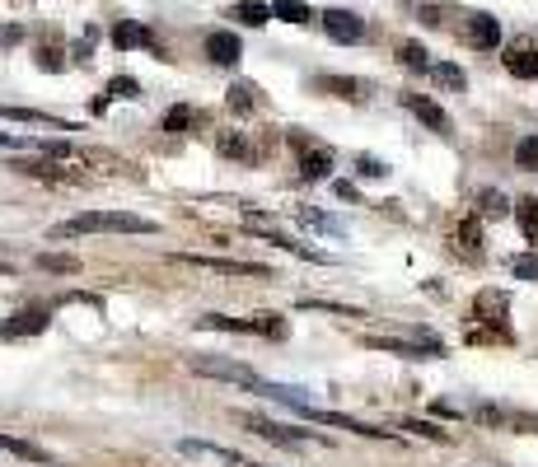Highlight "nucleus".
Here are the masks:
<instances>
[{
	"label": "nucleus",
	"instance_id": "obj_1",
	"mask_svg": "<svg viewBox=\"0 0 538 467\" xmlns=\"http://www.w3.org/2000/svg\"><path fill=\"white\" fill-rule=\"evenodd\" d=\"M160 234V225L155 220H146V215H131V211H80L71 215V220H61V225H52L47 234L52 239H80V234Z\"/></svg>",
	"mask_w": 538,
	"mask_h": 467
},
{
	"label": "nucleus",
	"instance_id": "obj_2",
	"mask_svg": "<svg viewBox=\"0 0 538 467\" xmlns=\"http://www.w3.org/2000/svg\"><path fill=\"white\" fill-rule=\"evenodd\" d=\"M197 327H202V332H239V337H272V341H281L286 332H291L281 313H253V318H225V313H206V318H197Z\"/></svg>",
	"mask_w": 538,
	"mask_h": 467
},
{
	"label": "nucleus",
	"instance_id": "obj_3",
	"mask_svg": "<svg viewBox=\"0 0 538 467\" xmlns=\"http://www.w3.org/2000/svg\"><path fill=\"white\" fill-rule=\"evenodd\" d=\"M365 346L370 351H384V355H403V360H436V355H445L440 337H431L422 327L412 337H365Z\"/></svg>",
	"mask_w": 538,
	"mask_h": 467
},
{
	"label": "nucleus",
	"instance_id": "obj_4",
	"mask_svg": "<svg viewBox=\"0 0 538 467\" xmlns=\"http://www.w3.org/2000/svg\"><path fill=\"white\" fill-rule=\"evenodd\" d=\"M192 374H206V379H225V383H244V388H258L262 374L258 369L239 365V360H225V355H188Z\"/></svg>",
	"mask_w": 538,
	"mask_h": 467
},
{
	"label": "nucleus",
	"instance_id": "obj_5",
	"mask_svg": "<svg viewBox=\"0 0 538 467\" xmlns=\"http://www.w3.org/2000/svg\"><path fill=\"white\" fill-rule=\"evenodd\" d=\"M286 141H291L295 159H300V178H305V183H323V178L333 173V150H328V145H314L309 136H300V131H291Z\"/></svg>",
	"mask_w": 538,
	"mask_h": 467
},
{
	"label": "nucleus",
	"instance_id": "obj_6",
	"mask_svg": "<svg viewBox=\"0 0 538 467\" xmlns=\"http://www.w3.org/2000/svg\"><path fill=\"white\" fill-rule=\"evenodd\" d=\"M47 327H52V313H47L43 304H29V309H15L5 323H0V337H5V341H24V337L47 332Z\"/></svg>",
	"mask_w": 538,
	"mask_h": 467
},
{
	"label": "nucleus",
	"instance_id": "obj_7",
	"mask_svg": "<svg viewBox=\"0 0 538 467\" xmlns=\"http://www.w3.org/2000/svg\"><path fill=\"white\" fill-rule=\"evenodd\" d=\"M291 411H300V416H309V421H319V425H333V430H351V435L393 439V430H375V425H365V421H351V416H342V411H323V407H309V402H295Z\"/></svg>",
	"mask_w": 538,
	"mask_h": 467
},
{
	"label": "nucleus",
	"instance_id": "obj_8",
	"mask_svg": "<svg viewBox=\"0 0 538 467\" xmlns=\"http://www.w3.org/2000/svg\"><path fill=\"white\" fill-rule=\"evenodd\" d=\"M178 262H188V267H202V271H216V276H272V271L262 267V262H230V257H202V253H178Z\"/></svg>",
	"mask_w": 538,
	"mask_h": 467
},
{
	"label": "nucleus",
	"instance_id": "obj_9",
	"mask_svg": "<svg viewBox=\"0 0 538 467\" xmlns=\"http://www.w3.org/2000/svg\"><path fill=\"white\" fill-rule=\"evenodd\" d=\"M323 29H328V38H333V43H347V47H356L365 38V19H356L351 15V10H323Z\"/></svg>",
	"mask_w": 538,
	"mask_h": 467
},
{
	"label": "nucleus",
	"instance_id": "obj_10",
	"mask_svg": "<svg viewBox=\"0 0 538 467\" xmlns=\"http://www.w3.org/2000/svg\"><path fill=\"white\" fill-rule=\"evenodd\" d=\"M403 108H408V113L417 117L426 131H440V136H450V113H445L440 103H431L426 94H403Z\"/></svg>",
	"mask_w": 538,
	"mask_h": 467
},
{
	"label": "nucleus",
	"instance_id": "obj_11",
	"mask_svg": "<svg viewBox=\"0 0 538 467\" xmlns=\"http://www.w3.org/2000/svg\"><path fill=\"white\" fill-rule=\"evenodd\" d=\"M239 421L253 430V435H262V439H272V444H309V430H286V425H277V421H262V416H248V411H239Z\"/></svg>",
	"mask_w": 538,
	"mask_h": 467
},
{
	"label": "nucleus",
	"instance_id": "obj_12",
	"mask_svg": "<svg viewBox=\"0 0 538 467\" xmlns=\"http://www.w3.org/2000/svg\"><path fill=\"white\" fill-rule=\"evenodd\" d=\"M314 89L337 94V99H347V103H365V99H370V85H365V80H356V75H314Z\"/></svg>",
	"mask_w": 538,
	"mask_h": 467
},
{
	"label": "nucleus",
	"instance_id": "obj_13",
	"mask_svg": "<svg viewBox=\"0 0 538 467\" xmlns=\"http://www.w3.org/2000/svg\"><path fill=\"white\" fill-rule=\"evenodd\" d=\"M178 453H192V458H216V463H225V467H253V458L225 449V444H206V439H178Z\"/></svg>",
	"mask_w": 538,
	"mask_h": 467
},
{
	"label": "nucleus",
	"instance_id": "obj_14",
	"mask_svg": "<svg viewBox=\"0 0 538 467\" xmlns=\"http://www.w3.org/2000/svg\"><path fill=\"white\" fill-rule=\"evenodd\" d=\"M501 61H506V71L515 75V80H538V52H534V43H524V38H520V43H510Z\"/></svg>",
	"mask_w": 538,
	"mask_h": 467
},
{
	"label": "nucleus",
	"instance_id": "obj_15",
	"mask_svg": "<svg viewBox=\"0 0 538 467\" xmlns=\"http://www.w3.org/2000/svg\"><path fill=\"white\" fill-rule=\"evenodd\" d=\"M468 43L478 52H496L501 47V19L496 15H468Z\"/></svg>",
	"mask_w": 538,
	"mask_h": 467
},
{
	"label": "nucleus",
	"instance_id": "obj_16",
	"mask_svg": "<svg viewBox=\"0 0 538 467\" xmlns=\"http://www.w3.org/2000/svg\"><path fill=\"white\" fill-rule=\"evenodd\" d=\"M15 169L29 173V178H43V183H80V173L61 169L57 159H15Z\"/></svg>",
	"mask_w": 538,
	"mask_h": 467
},
{
	"label": "nucleus",
	"instance_id": "obj_17",
	"mask_svg": "<svg viewBox=\"0 0 538 467\" xmlns=\"http://www.w3.org/2000/svg\"><path fill=\"white\" fill-rule=\"evenodd\" d=\"M206 57L216 61V66H225V71H230V66H239V57H244V43H239L234 33L216 29L211 38H206Z\"/></svg>",
	"mask_w": 538,
	"mask_h": 467
},
{
	"label": "nucleus",
	"instance_id": "obj_18",
	"mask_svg": "<svg viewBox=\"0 0 538 467\" xmlns=\"http://www.w3.org/2000/svg\"><path fill=\"white\" fill-rule=\"evenodd\" d=\"M506 309H510V295H506V290H482V295L473 299V318H478V323L501 327V323H506Z\"/></svg>",
	"mask_w": 538,
	"mask_h": 467
},
{
	"label": "nucleus",
	"instance_id": "obj_19",
	"mask_svg": "<svg viewBox=\"0 0 538 467\" xmlns=\"http://www.w3.org/2000/svg\"><path fill=\"white\" fill-rule=\"evenodd\" d=\"M113 47H117V52H131V47H150V52H160V47H155V38H150V29H146V24H136V19L113 24Z\"/></svg>",
	"mask_w": 538,
	"mask_h": 467
},
{
	"label": "nucleus",
	"instance_id": "obj_20",
	"mask_svg": "<svg viewBox=\"0 0 538 467\" xmlns=\"http://www.w3.org/2000/svg\"><path fill=\"white\" fill-rule=\"evenodd\" d=\"M216 150L225 159H239V164H258L262 159V150L253 141H248V136H239V131H220L216 136Z\"/></svg>",
	"mask_w": 538,
	"mask_h": 467
},
{
	"label": "nucleus",
	"instance_id": "obj_21",
	"mask_svg": "<svg viewBox=\"0 0 538 467\" xmlns=\"http://www.w3.org/2000/svg\"><path fill=\"white\" fill-rule=\"evenodd\" d=\"M225 108H230L234 117H248L262 108V89L253 85V80H234L230 85V99H225Z\"/></svg>",
	"mask_w": 538,
	"mask_h": 467
},
{
	"label": "nucleus",
	"instance_id": "obj_22",
	"mask_svg": "<svg viewBox=\"0 0 538 467\" xmlns=\"http://www.w3.org/2000/svg\"><path fill=\"white\" fill-rule=\"evenodd\" d=\"M450 239L459 243V253L478 257V253H482V225H478V215H464V220H454Z\"/></svg>",
	"mask_w": 538,
	"mask_h": 467
},
{
	"label": "nucleus",
	"instance_id": "obj_23",
	"mask_svg": "<svg viewBox=\"0 0 538 467\" xmlns=\"http://www.w3.org/2000/svg\"><path fill=\"white\" fill-rule=\"evenodd\" d=\"M230 19L248 24V29H262V24L272 19V5H258V0H239V5H230Z\"/></svg>",
	"mask_w": 538,
	"mask_h": 467
},
{
	"label": "nucleus",
	"instance_id": "obj_24",
	"mask_svg": "<svg viewBox=\"0 0 538 467\" xmlns=\"http://www.w3.org/2000/svg\"><path fill=\"white\" fill-rule=\"evenodd\" d=\"M0 449L15 453V458H29V463H52V453H47V449H38V444H29V439L5 435V430H0Z\"/></svg>",
	"mask_w": 538,
	"mask_h": 467
},
{
	"label": "nucleus",
	"instance_id": "obj_25",
	"mask_svg": "<svg viewBox=\"0 0 538 467\" xmlns=\"http://www.w3.org/2000/svg\"><path fill=\"white\" fill-rule=\"evenodd\" d=\"M515 220H520L524 239L538 243V201H534V197H520V201H515Z\"/></svg>",
	"mask_w": 538,
	"mask_h": 467
},
{
	"label": "nucleus",
	"instance_id": "obj_26",
	"mask_svg": "<svg viewBox=\"0 0 538 467\" xmlns=\"http://www.w3.org/2000/svg\"><path fill=\"white\" fill-rule=\"evenodd\" d=\"M272 15L286 19V24H309V19H314L305 0H277V5H272Z\"/></svg>",
	"mask_w": 538,
	"mask_h": 467
},
{
	"label": "nucleus",
	"instance_id": "obj_27",
	"mask_svg": "<svg viewBox=\"0 0 538 467\" xmlns=\"http://www.w3.org/2000/svg\"><path fill=\"white\" fill-rule=\"evenodd\" d=\"M300 220L314 229H323V234H333V239H342L347 229H342V220H333V215H323V211H309V206H300Z\"/></svg>",
	"mask_w": 538,
	"mask_h": 467
},
{
	"label": "nucleus",
	"instance_id": "obj_28",
	"mask_svg": "<svg viewBox=\"0 0 538 467\" xmlns=\"http://www.w3.org/2000/svg\"><path fill=\"white\" fill-rule=\"evenodd\" d=\"M431 80L445 89H468V75L459 71V66H450V61H440V66H431Z\"/></svg>",
	"mask_w": 538,
	"mask_h": 467
},
{
	"label": "nucleus",
	"instance_id": "obj_29",
	"mask_svg": "<svg viewBox=\"0 0 538 467\" xmlns=\"http://www.w3.org/2000/svg\"><path fill=\"white\" fill-rule=\"evenodd\" d=\"M38 267L57 271V276H75V271H80V262H75L71 253H43V257H38Z\"/></svg>",
	"mask_w": 538,
	"mask_h": 467
},
{
	"label": "nucleus",
	"instance_id": "obj_30",
	"mask_svg": "<svg viewBox=\"0 0 538 467\" xmlns=\"http://www.w3.org/2000/svg\"><path fill=\"white\" fill-rule=\"evenodd\" d=\"M398 61H403V66H412V71H431V57H426L422 43H403V47H398Z\"/></svg>",
	"mask_w": 538,
	"mask_h": 467
},
{
	"label": "nucleus",
	"instance_id": "obj_31",
	"mask_svg": "<svg viewBox=\"0 0 538 467\" xmlns=\"http://www.w3.org/2000/svg\"><path fill=\"white\" fill-rule=\"evenodd\" d=\"M515 164L529 173H538V136H524L520 145H515Z\"/></svg>",
	"mask_w": 538,
	"mask_h": 467
},
{
	"label": "nucleus",
	"instance_id": "obj_32",
	"mask_svg": "<svg viewBox=\"0 0 538 467\" xmlns=\"http://www.w3.org/2000/svg\"><path fill=\"white\" fill-rule=\"evenodd\" d=\"M108 99H141V85L131 75H113L108 80Z\"/></svg>",
	"mask_w": 538,
	"mask_h": 467
},
{
	"label": "nucleus",
	"instance_id": "obj_33",
	"mask_svg": "<svg viewBox=\"0 0 538 467\" xmlns=\"http://www.w3.org/2000/svg\"><path fill=\"white\" fill-rule=\"evenodd\" d=\"M506 206H515V201H506L501 192H496V187H487V192L478 197V211L482 215H506Z\"/></svg>",
	"mask_w": 538,
	"mask_h": 467
},
{
	"label": "nucleus",
	"instance_id": "obj_34",
	"mask_svg": "<svg viewBox=\"0 0 538 467\" xmlns=\"http://www.w3.org/2000/svg\"><path fill=\"white\" fill-rule=\"evenodd\" d=\"M510 271L520 276V281H538V257L534 253H520V257H510Z\"/></svg>",
	"mask_w": 538,
	"mask_h": 467
},
{
	"label": "nucleus",
	"instance_id": "obj_35",
	"mask_svg": "<svg viewBox=\"0 0 538 467\" xmlns=\"http://www.w3.org/2000/svg\"><path fill=\"white\" fill-rule=\"evenodd\" d=\"M192 127V108H169V113H164V131H169V136H178V131H188Z\"/></svg>",
	"mask_w": 538,
	"mask_h": 467
},
{
	"label": "nucleus",
	"instance_id": "obj_36",
	"mask_svg": "<svg viewBox=\"0 0 538 467\" xmlns=\"http://www.w3.org/2000/svg\"><path fill=\"white\" fill-rule=\"evenodd\" d=\"M403 430H412V435H422V439H440V444H450V430H436V425H426V421H403Z\"/></svg>",
	"mask_w": 538,
	"mask_h": 467
},
{
	"label": "nucleus",
	"instance_id": "obj_37",
	"mask_svg": "<svg viewBox=\"0 0 538 467\" xmlns=\"http://www.w3.org/2000/svg\"><path fill=\"white\" fill-rule=\"evenodd\" d=\"M356 169H361V178H389V164H379V159H356Z\"/></svg>",
	"mask_w": 538,
	"mask_h": 467
},
{
	"label": "nucleus",
	"instance_id": "obj_38",
	"mask_svg": "<svg viewBox=\"0 0 538 467\" xmlns=\"http://www.w3.org/2000/svg\"><path fill=\"white\" fill-rule=\"evenodd\" d=\"M0 150H38V141H19L10 131H0Z\"/></svg>",
	"mask_w": 538,
	"mask_h": 467
},
{
	"label": "nucleus",
	"instance_id": "obj_39",
	"mask_svg": "<svg viewBox=\"0 0 538 467\" xmlns=\"http://www.w3.org/2000/svg\"><path fill=\"white\" fill-rule=\"evenodd\" d=\"M417 15H422V24H431V29H440V24H445V10H436V5H422Z\"/></svg>",
	"mask_w": 538,
	"mask_h": 467
},
{
	"label": "nucleus",
	"instance_id": "obj_40",
	"mask_svg": "<svg viewBox=\"0 0 538 467\" xmlns=\"http://www.w3.org/2000/svg\"><path fill=\"white\" fill-rule=\"evenodd\" d=\"M19 38H24V29H19V24H10V29H5V47H15Z\"/></svg>",
	"mask_w": 538,
	"mask_h": 467
},
{
	"label": "nucleus",
	"instance_id": "obj_41",
	"mask_svg": "<svg viewBox=\"0 0 538 467\" xmlns=\"http://www.w3.org/2000/svg\"><path fill=\"white\" fill-rule=\"evenodd\" d=\"M0 276H15V267H10V262H0Z\"/></svg>",
	"mask_w": 538,
	"mask_h": 467
}]
</instances>
